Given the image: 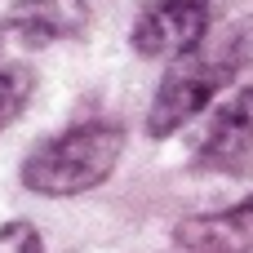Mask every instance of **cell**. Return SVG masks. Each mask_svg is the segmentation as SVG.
<instances>
[{
	"instance_id": "obj_2",
	"label": "cell",
	"mask_w": 253,
	"mask_h": 253,
	"mask_svg": "<svg viewBox=\"0 0 253 253\" xmlns=\"http://www.w3.org/2000/svg\"><path fill=\"white\" fill-rule=\"evenodd\" d=\"M120 151H125L120 125L89 120V125L62 129L58 138H44L22 160V182L36 196H80L111 178Z\"/></svg>"
},
{
	"instance_id": "obj_6",
	"label": "cell",
	"mask_w": 253,
	"mask_h": 253,
	"mask_svg": "<svg viewBox=\"0 0 253 253\" xmlns=\"http://www.w3.org/2000/svg\"><path fill=\"white\" fill-rule=\"evenodd\" d=\"M173 236L191 253H253V200H240L222 213L182 218Z\"/></svg>"
},
{
	"instance_id": "obj_4",
	"label": "cell",
	"mask_w": 253,
	"mask_h": 253,
	"mask_svg": "<svg viewBox=\"0 0 253 253\" xmlns=\"http://www.w3.org/2000/svg\"><path fill=\"white\" fill-rule=\"evenodd\" d=\"M84 22H89L84 0H13L0 18V36L22 49H40V44L80 36Z\"/></svg>"
},
{
	"instance_id": "obj_7",
	"label": "cell",
	"mask_w": 253,
	"mask_h": 253,
	"mask_svg": "<svg viewBox=\"0 0 253 253\" xmlns=\"http://www.w3.org/2000/svg\"><path fill=\"white\" fill-rule=\"evenodd\" d=\"M31 84L36 80H31L27 67H0V129L22 116V107L31 98Z\"/></svg>"
},
{
	"instance_id": "obj_1",
	"label": "cell",
	"mask_w": 253,
	"mask_h": 253,
	"mask_svg": "<svg viewBox=\"0 0 253 253\" xmlns=\"http://www.w3.org/2000/svg\"><path fill=\"white\" fill-rule=\"evenodd\" d=\"M245 67H253V13L236 18L231 27H222L218 40L205 36V44H196L191 53L173 58L156 98H151V111H147V133L151 138H169L178 133L187 120H196L209 98L218 89H227Z\"/></svg>"
},
{
	"instance_id": "obj_8",
	"label": "cell",
	"mask_w": 253,
	"mask_h": 253,
	"mask_svg": "<svg viewBox=\"0 0 253 253\" xmlns=\"http://www.w3.org/2000/svg\"><path fill=\"white\" fill-rule=\"evenodd\" d=\"M0 253H40V231L31 222H4L0 227Z\"/></svg>"
},
{
	"instance_id": "obj_3",
	"label": "cell",
	"mask_w": 253,
	"mask_h": 253,
	"mask_svg": "<svg viewBox=\"0 0 253 253\" xmlns=\"http://www.w3.org/2000/svg\"><path fill=\"white\" fill-rule=\"evenodd\" d=\"M209 0H151L133 22V49L142 58H182L209 36Z\"/></svg>"
},
{
	"instance_id": "obj_5",
	"label": "cell",
	"mask_w": 253,
	"mask_h": 253,
	"mask_svg": "<svg viewBox=\"0 0 253 253\" xmlns=\"http://www.w3.org/2000/svg\"><path fill=\"white\" fill-rule=\"evenodd\" d=\"M249 156H253V84H245L209 120V129L196 147V165L200 169H240Z\"/></svg>"
}]
</instances>
